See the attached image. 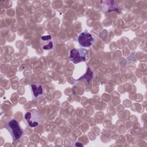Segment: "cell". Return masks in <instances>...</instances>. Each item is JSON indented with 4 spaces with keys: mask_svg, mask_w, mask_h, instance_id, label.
I'll return each instance as SVG.
<instances>
[{
    "mask_svg": "<svg viewBox=\"0 0 147 147\" xmlns=\"http://www.w3.org/2000/svg\"><path fill=\"white\" fill-rule=\"evenodd\" d=\"M95 37L89 32L84 31L80 33L78 37L79 45L83 47H90L95 42Z\"/></svg>",
    "mask_w": 147,
    "mask_h": 147,
    "instance_id": "cell-4",
    "label": "cell"
},
{
    "mask_svg": "<svg viewBox=\"0 0 147 147\" xmlns=\"http://www.w3.org/2000/svg\"><path fill=\"white\" fill-rule=\"evenodd\" d=\"M30 88L33 99L38 100L44 96V89L42 84L39 83H31L30 84Z\"/></svg>",
    "mask_w": 147,
    "mask_h": 147,
    "instance_id": "cell-6",
    "label": "cell"
},
{
    "mask_svg": "<svg viewBox=\"0 0 147 147\" xmlns=\"http://www.w3.org/2000/svg\"><path fill=\"white\" fill-rule=\"evenodd\" d=\"M24 120L28 126L35 127L41 124L42 116L38 110L33 109L26 112L24 115Z\"/></svg>",
    "mask_w": 147,
    "mask_h": 147,
    "instance_id": "cell-1",
    "label": "cell"
},
{
    "mask_svg": "<svg viewBox=\"0 0 147 147\" xmlns=\"http://www.w3.org/2000/svg\"><path fill=\"white\" fill-rule=\"evenodd\" d=\"M88 56V51L84 48H73L71 49L69 60L74 64L85 61Z\"/></svg>",
    "mask_w": 147,
    "mask_h": 147,
    "instance_id": "cell-3",
    "label": "cell"
},
{
    "mask_svg": "<svg viewBox=\"0 0 147 147\" xmlns=\"http://www.w3.org/2000/svg\"><path fill=\"white\" fill-rule=\"evenodd\" d=\"M41 48L44 51H49L53 49L55 45L54 38L52 35L47 34L42 36L40 40Z\"/></svg>",
    "mask_w": 147,
    "mask_h": 147,
    "instance_id": "cell-5",
    "label": "cell"
},
{
    "mask_svg": "<svg viewBox=\"0 0 147 147\" xmlns=\"http://www.w3.org/2000/svg\"><path fill=\"white\" fill-rule=\"evenodd\" d=\"M100 3L103 5V9L105 10L106 11H111L113 10H117V7L115 5V2L113 1H100Z\"/></svg>",
    "mask_w": 147,
    "mask_h": 147,
    "instance_id": "cell-7",
    "label": "cell"
},
{
    "mask_svg": "<svg viewBox=\"0 0 147 147\" xmlns=\"http://www.w3.org/2000/svg\"><path fill=\"white\" fill-rule=\"evenodd\" d=\"M6 127L9 131L13 141H20L24 135V132L22 127L16 119H12L10 120L7 122Z\"/></svg>",
    "mask_w": 147,
    "mask_h": 147,
    "instance_id": "cell-2",
    "label": "cell"
}]
</instances>
